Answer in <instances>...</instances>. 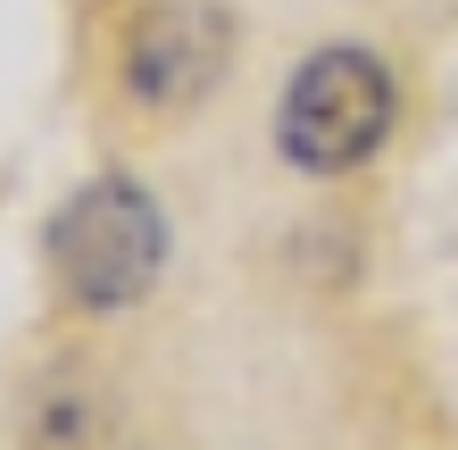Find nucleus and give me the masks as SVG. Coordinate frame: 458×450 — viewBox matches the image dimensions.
<instances>
[{
  "instance_id": "f257e3e1",
  "label": "nucleus",
  "mask_w": 458,
  "mask_h": 450,
  "mask_svg": "<svg viewBox=\"0 0 458 450\" xmlns=\"http://www.w3.org/2000/svg\"><path fill=\"white\" fill-rule=\"evenodd\" d=\"M50 267H59L67 301L125 309V301L150 293L158 267H167V217L150 208L142 183L100 175V183H84V192L59 208V225H50Z\"/></svg>"
},
{
  "instance_id": "f03ea898",
  "label": "nucleus",
  "mask_w": 458,
  "mask_h": 450,
  "mask_svg": "<svg viewBox=\"0 0 458 450\" xmlns=\"http://www.w3.org/2000/svg\"><path fill=\"white\" fill-rule=\"evenodd\" d=\"M392 134V75L375 50H317L301 59V75L284 84V109H276V142L292 167L309 175H342Z\"/></svg>"
},
{
  "instance_id": "7ed1b4c3",
  "label": "nucleus",
  "mask_w": 458,
  "mask_h": 450,
  "mask_svg": "<svg viewBox=\"0 0 458 450\" xmlns=\"http://www.w3.org/2000/svg\"><path fill=\"white\" fill-rule=\"evenodd\" d=\"M233 25L217 0H150L125 34V92L142 109H192V100L225 75Z\"/></svg>"
}]
</instances>
